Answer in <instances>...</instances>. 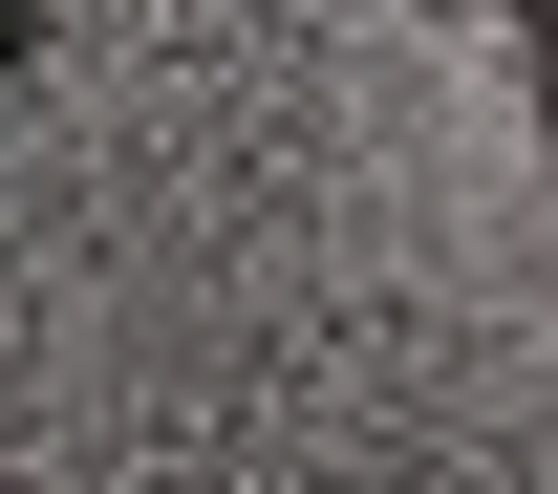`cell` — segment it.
<instances>
[{"instance_id": "cell-2", "label": "cell", "mask_w": 558, "mask_h": 494, "mask_svg": "<svg viewBox=\"0 0 558 494\" xmlns=\"http://www.w3.org/2000/svg\"><path fill=\"white\" fill-rule=\"evenodd\" d=\"M22 44H44V0H0V65H22Z\"/></svg>"}, {"instance_id": "cell-1", "label": "cell", "mask_w": 558, "mask_h": 494, "mask_svg": "<svg viewBox=\"0 0 558 494\" xmlns=\"http://www.w3.org/2000/svg\"><path fill=\"white\" fill-rule=\"evenodd\" d=\"M515 22H537V150H558V0H515Z\"/></svg>"}]
</instances>
